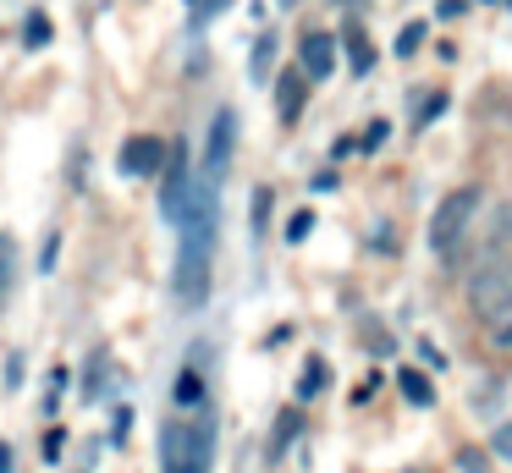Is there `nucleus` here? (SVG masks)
<instances>
[{"mask_svg": "<svg viewBox=\"0 0 512 473\" xmlns=\"http://www.w3.org/2000/svg\"><path fill=\"white\" fill-rule=\"evenodd\" d=\"M166 160H171V149L144 132V138H127V143H122V154H116V171H122V176H160V171H166Z\"/></svg>", "mask_w": 512, "mask_h": 473, "instance_id": "nucleus-6", "label": "nucleus"}, {"mask_svg": "<svg viewBox=\"0 0 512 473\" xmlns=\"http://www.w3.org/2000/svg\"><path fill=\"white\" fill-rule=\"evenodd\" d=\"M265 220H270V187H259L254 193V231H265Z\"/></svg>", "mask_w": 512, "mask_h": 473, "instance_id": "nucleus-20", "label": "nucleus"}, {"mask_svg": "<svg viewBox=\"0 0 512 473\" xmlns=\"http://www.w3.org/2000/svg\"><path fill=\"white\" fill-rule=\"evenodd\" d=\"M0 292H6V281H0Z\"/></svg>", "mask_w": 512, "mask_h": 473, "instance_id": "nucleus-27", "label": "nucleus"}, {"mask_svg": "<svg viewBox=\"0 0 512 473\" xmlns=\"http://www.w3.org/2000/svg\"><path fill=\"white\" fill-rule=\"evenodd\" d=\"M342 44H347V66H353L358 77L369 72V66H375V50H369V39H364V28H347L342 33Z\"/></svg>", "mask_w": 512, "mask_h": 473, "instance_id": "nucleus-9", "label": "nucleus"}, {"mask_svg": "<svg viewBox=\"0 0 512 473\" xmlns=\"http://www.w3.org/2000/svg\"><path fill=\"white\" fill-rule=\"evenodd\" d=\"M298 424H303L298 413H281V418H276V435H270V462H281V451L298 440Z\"/></svg>", "mask_w": 512, "mask_h": 473, "instance_id": "nucleus-11", "label": "nucleus"}, {"mask_svg": "<svg viewBox=\"0 0 512 473\" xmlns=\"http://www.w3.org/2000/svg\"><path fill=\"white\" fill-rule=\"evenodd\" d=\"M281 6H298V0H281Z\"/></svg>", "mask_w": 512, "mask_h": 473, "instance_id": "nucleus-26", "label": "nucleus"}, {"mask_svg": "<svg viewBox=\"0 0 512 473\" xmlns=\"http://www.w3.org/2000/svg\"><path fill=\"white\" fill-rule=\"evenodd\" d=\"M232 149H237V110H215L210 143H204V182L221 187L226 165H232Z\"/></svg>", "mask_w": 512, "mask_h": 473, "instance_id": "nucleus-5", "label": "nucleus"}, {"mask_svg": "<svg viewBox=\"0 0 512 473\" xmlns=\"http://www.w3.org/2000/svg\"><path fill=\"white\" fill-rule=\"evenodd\" d=\"M61 446H67V435H61V429H50V435H45V462H56Z\"/></svg>", "mask_w": 512, "mask_h": 473, "instance_id": "nucleus-21", "label": "nucleus"}, {"mask_svg": "<svg viewBox=\"0 0 512 473\" xmlns=\"http://www.w3.org/2000/svg\"><path fill=\"white\" fill-rule=\"evenodd\" d=\"M303 99H309V77L303 72H281V83H276V110H281V121H298L303 116Z\"/></svg>", "mask_w": 512, "mask_h": 473, "instance_id": "nucleus-8", "label": "nucleus"}, {"mask_svg": "<svg viewBox=\"0 0 512 473\" xmlns=\"http://www.w3.org/2000/svg\"><path fill=\"white\" fill-rule=\"evenodd\" d=\"M386 138H391V127H386V121H369V127H364V138H358V143H364V149L375 154V149H380V143H386Z\"/></svg>", "mask_w": 512, "mask_h": 473, "instance_id": "nucleus-18", "label": "nucleus"}, {"mask_svg": "<svg viewBox=\"0 0 512 473\" xmlns=\"http://www.w3.org/2000/svg\"><path fill=\"white\" fill-rule=\"evenodd\" d=\"M474 215H479V187H452L435 204V215H430V253L435 259H452L463 248V237L474 231Z\"/></svg>", "mask_w": 512, "mask_h": 473, "instance_id": "nucleus-3", "label": "nucleus"}, {"mask_svg": "<svg viewBox=\"0 0 512 473\" xmlns=\"http://www.w3.org/2000/svg\"><path fill=\"white\" fill-rule=\"evenodd\" d=\"M193 182L199 176L188 171V149H171V160H166V187H160V215L171 220V226H182V215H188V198H193Z\"/></svg>", "mask_w": 512, "mask_h": 473, "instance_id": "nucleus-4", "label": "nucleus"}, {"mask_svg": "<svg viewBox=\"0 0 512 473\" xmlns=\"http://www.w3.org/2000/svg\"><path fill=\"white\" fill-rule=\"evenodd\" d=\"M171 396H177L182 407L204 402V374H199V369H182V374H177V385H171Z\"/></svg>", "mask_w": 512, "mask_h": 473, "instance_id": "nucleus-12", "label": "nucleus"}, {"mask_svg": "<svg viewBox=\"0 0 512 473\" xmlns=\"http://www.w3.org/2000/svg\"><path fill=\"white\" fill-rule=\"evenodd\" d=\"M424 39H430V28H424V22H408V28L397 33V55H413Z\"/></svg>", "mask_w": 512, "mask_h": 473, "instance_id": "nucleus-16", "label": "nucleus"}, {"mask_svg": "<svg viewBox=\"0 0 512 473\" xmlns=\"http://www.w3.org/2000/svg\"><path fill=\"white\" fill-rule=\"evenodd\" d=\"M298 72L309 77V83H320V77L336 72V39L331 33H309V39L298 44Z\"/></svg>", "mask_w": 512, "mask_h": 473, "instance_id": "nucleus-7", "label": "nucleus"}, {"mask_svg": "<svg viewBox=\"0 0 512 473\" xmlns=\"http://www.w3.org/2000/svg\"><path fill=\"white\" fill-rule=\"evenodd\" d=\"M226 6H232V0H199L193 11H199V17H215V11H226Z\"/></svg>", "mask_w": 512, "mask_h": 473, "instance_id": "nucleus-22", "label": "nucleus"}, {"mask_svg": "<svg viewBox=\"0 0 512 473\" xmlns=\"http://www.w3.org/2000/svg\"><path fill=\"white\" fill-rule=\"evenodd\" d=\"M270 66H276V33H265V39L254 44V66H248V72H254V83H265Z\"/></svg>", "mask_w": 512, "mask_h": 473, "instance_id": "nucleus-13", "label": "nucleus"}, {"mask_svg": "<svg viewBox=\"0 0 512 473\" xmlns=\"http://www.w3.org/2000/svg\"><path fill=\"white\" fill-rule=\"evenodd\" d=\"M397 385H402V396H408L413 407H430V402H435L430 374H419V369H402V374H397Z\"/></svg>", "mask_w": 512, "mask_h": 473, "instance_id": "nucleus-10", "label": "nucleus"}, {"mask_svg": "<svg viewBox=\"0 0 512 473\" xmlns=\"http://www.w3.org/2000/svg\"><path fill=\"white\" fill-rule=\"evenodd\" d=\"M496 446H501V451H512V429H501V435H496Z\"/></svg>", "mask_w": 512, "mask_h": 473, "instance_id": "nucleus-24", "label": "nucleus"}, {"mask_svg": "<svg viewBox=\"0 0 512 473\" xmlns=\"http://www.w3.org/2000/svg\"><path fill=\"white\" fill-rule=\"evenodd\" d=\"M215 468V424L210 418H171L160 429V473H210Z\"/></svg>", "mask_w": 512, "mask_h": 473, "instance_id": "nucleus-1", "label": "nucleus"}, {"mask_svg": "<svg viewBox=\"0 0 512 473\" xmlns=\"http://www.w3.org/2000/svg\"><path fill=\"white\" fill-rule=\"evenodd\" d=\"M325 391V358H309L303 363V380H298V396L309 402V396H320Z\"/></svg>", "mask_w": 512, "mask_h": 473, "instance_id": "nucleus-14", "label": "nucleus"}, {"mask_svg": "<svg viewBox=\"0 0 512 473\" xmlns=\"http://www.w3.org/2000/svg\"><path fill=\"white\" fill-rule=\"evenodd\" d=\"M468 308H474L479 325L496 330V341H512V270L507 264H479L468 275Z\"/></svg>", "mask_w": 512, "mask_h": 473, "instance_id": "nucleus-2", "label": "nucleus"}, {"mask_svg": "<svg viewBox=\"0 0 512 473\" xmlns=\"http://www.w3.org/2000/svg\"><path fill=\"white\" fill-rule=\"evenodd\" d=\"M6 253H12V242H6V237H0V270H6Z\"/></svg>", "mask_w": 512, "mask_h": 473, "instance_id": "nucleus-25", "label": "nucleus"}, {"mask_svg": "<svg viewBox=\"0 0 512 473\" xmlns=\"http://www.w3.org/2000/svg\"><path fill=\"white\" fill-rule=\"evenodd\" d=\"M441 110H446V94H430L424 105H413V127H430V121L441 116Z\"/></svg>", "mask_w": 512, "mask_h": 473, "instance_id": "nucleus-17", "label": "nucleus"}, {"mask_svg": "<svg viewBox=\"0 0 512 473\" xmlns=\"http://www.w3.org/2000/svg\"><path fill=\"white\" fill-rule=\"evenodd\" d=\"M23 44H28V50H45V44H50V17H39V11H34L28 28H23Z\"/></svg>", "mask_w": 512, "mask_h": 473, "instance_id": "nucleus-15", "label": "nucleus"}, {"mask_svg": "<svg viewBox=\"0 0 512 473\" xmlns=\"http://www.w3.org/2000/svg\"><path fill=\"white\" fill-rule=\"evenodd\" d=\"M0 473H12V446L0 440Z\"/></svg>", "mask_w": 512, "mask_h": 473, "instance_id": "nucleus-23", "label": "nucleus"}, {"mask_svg": "<svg viewBox=\"0 0 512 473\" xmlns=\"http://www.w3.org/2000/svg\"><path fill=\"white\" fill-rule=\"evenodd\" d=\"M193 6H199V0H193Z\"/></svg>", "mask_w": 512, "mask_h": 473, "instance_id": "nucleus-28", "label": "nucleus"}, {"mask_svg": "<svg viewBox=\"0 0 512 473\" xmlns=\"http://www.w3.org/2000/svg\"><path fill=\"white\" fill-rule=\"evenodd\" d=\"M309 226H314V215H309V209H298V215L287 220V242H303V237H309Z\"/></svg>", "mask_w": 512, "mask_h": 473, "instance_id": "nucleus-19", "label": "nucleus"}]
</instances>
